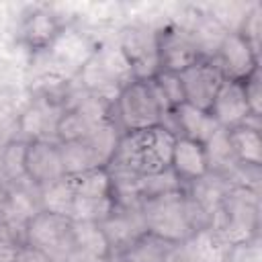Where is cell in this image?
Returning <instances> with one entry per match:
<instances>
[{
    "label": "cell",
    "mask_w": 262,
    "mask_h": 262,
    "mask_svg": "<svg viewBox=\"0 0 262 262\" xmlns=\"http://www.w3.org/2000/svg\"><path fill=\"white\" fill-rule=\"evenodd\" d=\"M172 119H174V135L176 131H180L178 137H186L203 145L221 129L209 111H201L186 102L172 111Z\"/></svg>",
    "instance_id": "cell-21"
},
{
    "label": "cell",
    "mask_w": 262,
    "mask_h": 262,
    "mask_svg": "<svg viewBox=\"0 0 262 262\" xmlns=\"http://www.w3.org/2000/svg\"><path fill=\"white\" fill-rule=\"evenodd\" d=\"M72 233H74V244L78 250L96 254L100 258H108L111 246L108 239L96 221H72Z\"/></svg>",
    "instance_id": "cell-26"
},
{
    "label": "cell",
    "mask_w": 262,
    "mask_h": 262,
    "mask_svg": "<svg viewBox=\"0 0 262 262\" xmlns=\"http://www.w3.org/2000/svg\"><path fill=\"white\" fill-rule=\"evenodd\" d=\"M117 45L133 68L135 80H149L160 72L158 33L145 25H129L121 31Z\"/></svg>",
    "instance_id": "cell-10"
},
{
    "label": "cell",
    "mask_w": 262,
    "mask_h": 262,
    "mask_svg": "<svg viewBox=\"0 0 262 262\" xmlns=\"http://www.w3.org/2000/svg\"><path fill=\"white\" fill-rule=\"evenodd\" d=\"M18 248L14 239H0V262H16Z\"/></svg>",
    "instance_id": "cell-35"
},
{
    "label": "cell",
    "mask_w": 262,
    "mask_h": 262,
    "mask_svg": "<svg viewBox=\"0 0 262 262\" xmlns=\"http://www.w3.org/2000/svg\"><path fill=\"white\" fill-rule=\"evenodd\" d=\"M213 119L217 121V125L221 129H233L237 125H244L250 121L252 113L246 100V92H244V82H235V80H223L211 111Z\"/></svg>",
    "instance_id": "cell-17"
},
{
    "label": "cell",
    "mask_w": 262,
    "mask_h": 262,
    "mask_svg": "<svg viewBox=\"0 0 262 262\" xmlns=\"http://www.w3.org/2000/svg\"><path fill=\"white\" fill-rule=\"evenodd\" d=\"M70 182L76 196H113V180L106 168L70 176Z\"/></svg>",
    "instance_id": "cell-29"
},
{
    "label": "cell",
    "mask_w": 262,
    "mask_h": 262,
    "mask_svg": "<svg viewBox=\"0 0 262 262\" xmlns=\"http://www.w3.org/2000/svg\"><path fill=\"white\" fill-rule=\"evenodd\" d=\"M172 246L147 233L123 252L121 262H172Z\"/></svg>",
    "instance_id": "cell-27"
},
{
    "label": "cell",
    "mask_w": 262,
    "mask_h": 262,
    "mask_svg": "<svg viewBox=\"0 0 262 262\" xmlns=\"http://www.w3.org/2000/svg\"><path fill=\"white\" fill-rule=\"evenodd\" d=\"M231 188H233V184L223 174L207 172L203 178L190 182V192H186V194L207 215V219L211 223V217L215 215V211L219 209V205L223 203V199L227 196V192Z\"/></svg>",
    "instance_id": "cell-23"
},
{
    "label": "cell",
    "mask_w": 262,
    "mask_h": 262,
    "mask_svg": "<svg viewBox=\"0 0 262 262\" xmlns=\"http://www.w3.org/2000/svg\"><path fill=\"white\" fill-rule=\"evenodd\" d=\"M184 90V102L201 111H211V104L225 80L215 59L203 57L178 74Z\"/></svg>",
    "instance_id": "cell-13"
},
{
    "label": "cell",
    "mask_w": 262,
    "mask_h": 262,
    "mask_svg": "<svg viewBox=\"0 0 262 262\" xmlns=\"http://www.w3.org/2000/svg\"><path fill=\"white\" fill-rule=\"evenodd\" d=\"M256 199L246 186H233L211 217V225L217 227L229 239L231 246L248 242L256 231Z\"/></svg>",
    "instance_id": "cell-7"
},
{
    "label": "cell",
    "mask_w": 262,
    "mask_h": 262,
    "mask_svg": "<svg viewBox=\"0 0 262 262\" xmlns=\"http://www.w3.org/2000/svg\"><path fill=\"white\" fill-rule=\"evenodd\" d=\"M227 139L237 164L252 168H258L262 164V137L256 125H237L227 131Z\"/></svg>",
    "instance_id": "cell-24"
},
{
    "label": "cell",
    "mask_w": 262,
    "mask_h": 262,
    "mask_svg": "<svg viewBox=\"0 0 262 262\" xmlns=\"http://www.w3.org/2000/svg\"><path fill=\"white\" fill-rule=\"evenodd\" d=\"M25 170L29 182L37 186H45L53 180H59L66 176L59 143L57 141H31L27 147V160Z\"/></svg>",
    "instance_id": "cell-18"
},
{
    "label": "cell",
    "mask_w": 262,
    "mask_h": 262,
    "mask_svg": "<svg viewBox=\"0 0 262 262\" xmlns=\"http://www.w3.org/2000/svg\"><path fill=\"white\" fill-rule=\"evenodd\" d=\"M244 92H246V100L250 106L252 117H260V100H262V92H260V74L258 70L244 82Z\"/></svg>",
    "instance_id": "cell-33"
},
{
    "label": "cell",
    "mask_w": 262,
    "mask_h": 262,
    "mask_svg": "<svg viewBox=\"0 0 262 262\" xmlns=\"http://www.w3.org/2000/svg\"><path fill=\"white\" fill-rule=\"evenodd\" d=\"M115 207H117L115 196H74L70 219L102 223L115 211Z\"/></svg>",
    "instance_id": "cell-28"
},
{
    "label": "cell",
    "mask_w": 262,
    "mask_h": 262,
    "mask_svg": "<svg viewBox=\"0 0 262 262\" xmlns=\"http://www.w3.org/2000/svg\"><path fill=\"white\" fill-rule=\"evenodd\" d=\"M0 239H12V237L8 235V231L2 227V223H0Z\"/></svg>",
    "instance_id": "cell-37"
},
{
    "label": "cell",
    "mask_w": 262,
    "mask_h": 262,
    "mask_svg": "<svg viewBox=\"0 0 262 262\" xmlns=\"http://www.w3.org/2000/svg\"><path fill=\"white\" fill-rule=\"evenodd\" d=\"M66 262H106V258H100V256H96V254H90V252H84V250H74L68 258H66Z\"/></svg>",
    "instance_id": "cell-36"
},
{
    "label": "cell",
    "mask_w": 262,
    "mask_h": 262,
    "mask_svg": "<svg viewBox=\"0 0 262 262\" xmlns=\"http://www.w3.org/2000/svg\"><path fill=\"white\" fill-rule=\"evenodd\" d=\"M205 151H207V162H209V172H217L223 174L225 170L233 168L237 164L229 139H227V129H219L207 143H205Z\"/></svg>",
    "instance_id": "cell-30"
},
{
    "label": "cell",
    "mask_w": 262,
    "mask_h": 262,
    "mask_svg": "<svg viewBox=\"0 0 262 262\" xmlns=\"http://www.w3.org/2000/svg\"><path fill=\"white\" fill-rule=\"evenodd\" d=\"M16 262H51L43 252L31 248V246H20L18 248V256Z\"/></svg>",
    "instance_id": "cell-34"
},
{
    "label": "cell",
    "mask_w": 262,
    "mask_h": 262,
    "mask_svg": "<svg viewBox=\"0 0 262 262\" xmlns=\"http://www.w3.org/2000/svg\"><path fill=\"white\" fill-rule=\"evenodd\" d=\"M121 133L115 121L96 127L86 137L59 143L61 164L66 176H76L96 168H108L117 151Z\"/></svg>",
    "instance_id": "cell-4"
},
{
    "label": "cell",
    "mask_w": 262,
    "mask_h": 262,
    "mask_svg": "<svg viewBox=\"0 0 262 262\" xmlns=\"http://www.w3.org/2000/svg\"><path fill=\"white\" fill-rule=\"evenodd\" d=\"M39 211H41L39 201L33 199V194L25 186L10 184L8 188H4V194L0 199V223L12 239L14 233H23L25 237L27 225Z\"/></svg>",
    "instance_id": "cell-16"
},
{
    "label": "cell",
    "mask_w": 262,
    "mask_h": 262,
    "mask_svg": "<svg viewBox=\"0 0 262 262\" xmlns=\"http://www.w3.org/2000/svg\"><path fill=\"white\" fill-rule=\"evenodd\" d=\"M151 80H154V86H156L160 98L164 100V104L170 111H174L176 106L184 104V90H182V82H180L178 74L160 70Z\"/></svg>",
    "instance_id": "cell-32"
},
{
    "label": "cell",
    "mask_w": 262,
    "mask_h": 262,
    "mask_svg": "<svg viewBox=\"0 0 262 262\" xmlns=\"http://www.w3.org/2000/svg\"><path fill=\"white\" fill-rule=\"evenodd\" d=\"M139 209L147 233L174 246L184 244L196 229L211 225L207 215L190 201L184 188L145 199Z\"/></svg>",
    "instance_id": "cell-1"
},
{
    "label": "cell",
    "mask_w": 262,
    "mask_h": 262,
    "mask_svg": "<svg viewBox=\"0 0 262 262\" xmlns=\"http://www.w3.org/2000/svg\"><path fill=\"white\" fill-rule=\"evenodd\" d=\"M115 113L119 129L125 133L139 131L147 127L162 125V119L168 115L160 102V96L149 80H133L115 100Z\"/></svg>",
    "instance_id": "cell-5"
},
{
    "label": "cell",
    "mask_w": 262,
    "mask_h": 262,
    "mask_svg": "<svg viewBox=\"0 0 262 262\" xmlns=\"http://www.w3.org/2000/svg\"><path fill=\"white\" fill-rule=\"evenodd\" d=\"M170 170L178 176L180 182H194L203 178L209 172L205 145L199 141L186 139V137H176L172 160H170Z\"/></svg>",
    "instance_id": "cell-20"
},
{
    "label": "cell",
    "mask_w": 262,
    "mask_h": 262,
    "mask_svg": "<svg viewBox=\"0 0 262 262\" xmlns=\"http://www.w3.org/2000/svg\"><path fill=\"white\" fill-rule=\"evenodd\" d=\"M94 49L96 45L84 33H78L74 29H61L53 43L45 51H41V55L45 57V76L57 82H68L80 76L82 68L92 57Z\"/></svg>",
    "instance_id": "cell-6"
},
{
    "label": "cell",
    "mask_w": 262,
    "mask_h": 262,
    "mask_svg": "<svg viewBox=\"0 0 262 262\" xmlns=\"http://www.w3.org/2000/svg\"><path fill=\"white\" fill-rule=\"evenodd\" d=\"M182 246L186 262H225L233 250L229 239L213 225L196 229Z\"/></svg>",
    "instance_id": "cell-19"
},
{
    "label": "cell",
    "mask_w": 262,
    "mask_h": 262,
    "mask_svg": "<svg viewBox=\"0 0 262 262\" xmlns=\"http://www.w3.org/2000/svg\"><path fill=\"white\" fill-rule=\"evenodd\" d=\"M111 250H121L125 252L131 248L135 242H139L143 235H147V227L141 215L139 207H121L117 205L115 211L100 223Z\"/></svg>",
    "instance_id": "cell-15"
},
{
    "label": "cell",
    "mask_w": 262,
    "mask_h": 262,
    "mask_svg": "<svg viewBox=\"0 0 262 262\" xmlns=\"http://www.w3.org/2000/svg\"><path fill=\"white\" fill-rule=\"evenodd\" d=\"M115 121L111 117V104L86 90L78 92L72 100H66V108L57 127V141H74L86 137L96 127Z\"/></svg>",
    "instance_id": "cell-9"
},
{
    "label": "cell",
    "mask_w": 262,
    "mask_h": 262,
    "mask_svg": "<svg viewBox=\"0 0 262 262\" xmlns=\"http://www.w3.org/2000/svg\"><path fill=\"white\" fill-rule=\"evenodd\" d=\"M61 29L63 27H61L59 18L51 10H47V8H35V10H31L27 14L20 33H23V41L33 51L41 53V51H45L53 43V39L59 35Z\"/></svg>",
    "instance_id": "cell-22"
},
{
    "label": "cell",
    "mask_w": 262,
    "mask_h": 262,
    "mask_svg": "<svg viewBox=\"0 0 262 262\" xmlns=\"http://www.w3.org/2000/svg\"><path fill=\"white\" fill-rule=\"evenodd\" d=\"M2 194H4V186H2V182H0V199H2Z\"/></svg>",
    "instance_id": "cell-39"
},
{
    "label": "cell",
    "mask_w": 262,
    "mask_h": 262,
    "mask_svg": "<svg viewBox=\"0 0 262 262\" xmlns=\"http://www.w3.org/2000/svg\"><path fill=\"white\" fill-rule=\"evenodd\" d=\"M2 151H4V145H0V178L4 180V172H2Z\"/></svg>",
    "instance_id": "cell-38"
},
{
    "label": "cell",
    "mask_w": 262,
    "mask_h": 262,
    "mask_svg": "<svg viewBox=\"0 0 262 262\" xmlns=\"http://www.w3.org/2000/svg\"><path fill=\"white\" fill-rule=\"evenodd\" d=\"M176 135L162 125L123 133L108 168L127 170L139 176L158 174L170 168Z\"/></svg>",
    "instance_id": "cell-2"
},
{
    "label": "cell",
    "mask_w": 262,
    "mask_h": 262,
    "mask_svg": "<svg viewBox=\"0 0 262 262\" xmlns=\"http://www.w3.org/2000/svg\"><path fill=\"white\" fill-rule=\"evenodd\" d=\"M203 49L194 35L182 27L170 25L158 31V63L164 72L180 74L188 66L203 59Z\"/></svg>",
    "instance_id": "cell-12"
},
{
    "label": "cell",
    "mask_w": 262,
    "mask_h": 262,
    "mask_svg": "<svg viewBox=\"0 0 262 262\" xmlns=\"http://www.w3.org/2000/svg\"><path fill=\"white\" fill-rule=\"evenodd\" d=\"M82 90L115 104L117 96L135 80L133 68L117 43H104L94 49L92 57L80 72Z\"/></svg>",
    "instance_id": "cell-3"
},
{
    "label": "cell",
    "mask_w": 262,
    "mask_h": 262,
    "mask_svg": "<svg viewBox=\"0 0 262 262\" xmlns=\"http://www.w3.org/2000/svg\"><path fill=\"white\" fill-rule=\"evenodd\" d=\"M25 246L43 252L51 262H66L76 250L72 219L49 211H39L25 229Z\"/></svg>",
    "instance_id": "cell-8"
},
{
    "label": "cell",
    "mask_w": 262,
    "mask_h": 262,
    "mask_svg": "<svg viewBox=\"0 0 262 262\" xmlns=\"http://www.w3.org/2000/svg\"><path fill=\"white\" fill-rule=\"evenodd\" d=\"M217 66L221 68L225 80L246 82L258 70V53L239 33H225L219 47Z\"/></svg>",
    "instance_id": "cell-14"
},
{
    "label": "cell",
    "mask_w": 262,
    "mask_h": 262,
    "mask_svg": "<svg viewBox=\"0 0 262 262\" xmlns=\"http://www.w3.org/2000/svg\"><path fill=\"white\" fill-rule=\"evenodd\" d=\"M27 147H29V141H8L4 145L2 172H4V180H8L10 184L23 186V182L29 180L27 178V170H25Z\"/></svg>",
    "instance_id": "cell-31"
},
{
    "label": "cell",
    "mask_w": 262,
    "mask_h": 262,
    "mask_svg": "<svg viewBox=\"0 0 262 262\" xmlns=\"http://www.w3.org/2000/svg\"><path fill=\"white\" fill-rule=\"evenodd\" d=\"M74 196L76 194H74L70 176H63V178L53 180V182H49L45 186H39L37 201H39L41 211H49V213H55V215L70 217V211H72V205H74Z\"/></svg>",
    "instance_id": "cell-25"
},
{
    "label": "cell",
    "mask_w": 262,
    "mask_h": 262,
    "mask_svg": "<svg viewBox=\"0 0 262 262\" xmlns=\"http://www.w3.org/2000/svg\"><path fill=\"white\" fill-rule=\"evenodd\" d=\"M66 102L49 92L39 94L18 117V129L23 137L31 141H57V127L63 115ZM59 143V141H57Z\"/></svg>",
    "instance_id": "cell-11"
}]
</instances>
